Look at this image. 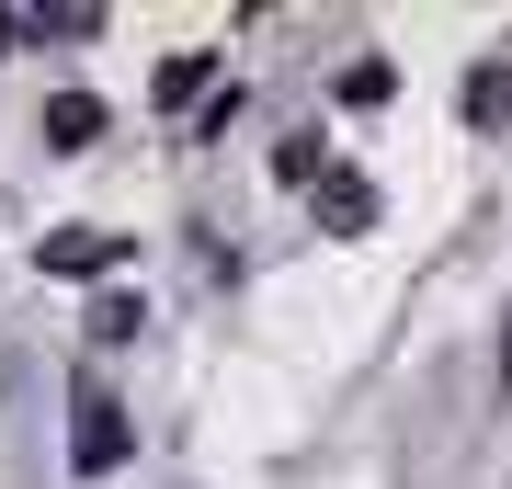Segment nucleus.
<instances>
[{
    "mask_svg": "<svg viewBox=\"0 0 512 489\" xmlns=\"http://www.w3.org/2000/svg\"><path fill=\"white\" fill-rule=\"evenodd\" d=\"M330 171H342V160H330V137H319V126H296V137L274 148V182H308V194H319Z\"/></svg>",
    "mask_w": 512,
    "mask_h": 489,
    "instance_id": "423d86ee",
    "label": "nucleus"
},
{
    "mask_svg": "<svg viewBox=\"0 0 512 489\" xmlns=\"http://www.w3.org/2000/svg\"><path fill=\"white\" fill-rule=\"evenodd\" d=\"M103 137V103H92V91H57V103H46V148H92Z\"/></svg>",
    "mask_w": 512,
    "mask_h": 489,
    "instance_id": "0eeeda50",
    "label": "nucleus"
},
{
    "mask_svg": "<svg viewBox=\"0 0 512 489\" xmlns=\"http://www.w3.org/2000/svg\"><path fill=\"white\" fill-rule=\"evenodd\" d=\"M467 126H512V46L478 57V80H467Z\"/></svg>",
    "mask_w": 512,
    "mask_h": 489,
    "instance_id": "20e7f679",
    "label": "nucleus"
},
{
    "mask_svg": "<svg viewBox=\"0 0 512 489\" xmlns=\"http://www.w3.org/2000/svg\"><path fill=\"white\" fill-rule=\"evenodd\" d=\"M501 387H512V330H501Z\"/></svg>",
    "mask_w": 512,
    "mask_h": 489,
    "instance_id": "9d476101",
    "label": "nucleus"
},
{
    "mask_svg": "<svg viewBox=\"0 0 512 489\" xmlns=\"http://www.w3.org/2000/svg\"><path fill=\"white\" fill-rule=\"evenodd\" d=\"M92 342H103V353L148 342V296H126V285H114V296H92Z\"/></svg>",
    "mask_w": 512,
    "mask_h": 489,
    "instance_id": "39448f33",
    "label": "nucleus"
},
{
    "mask_svg": "<svg viewBox=\"0 0 512 489\" xmlns=\"http://www.w3.org/2000/svg\"><path fill=\"white\" fill-rule=\"evenodd\" d=\"M46 273H69V285H103L114 262H126V239L114 228H46V251H35Z\"/></svg>",
    "mask_w": 512,
    "mask_h": 489,
    "instance_id": "f03ea898",
    "label": "nucleus"
},
{
    "mask_svg": "<svg viewBox=\"0 0 512 489\" xmlns=\"http://www.w3.org/2000/svg\"><path fill=\"white\" fill-rule=\"evenodd\" d=\"M319 228H330V239H365V228H376V194H365L353 171H330V182H319Z\"/></svg>",
    "mask_w": 512,
    "mask_h": 489,
    "instance_id": "7ed1b4c3",
    "label": "nucleus"
},
{
    "mask_svg": "<svg viewBox=\"0 0 512 489\" xmlns=\"http://www.w3.org/2000/svg\"><path fill=\"white\" fill-rule=\"evenodd\" d=\"M387 91H399V80H387V57H353V69H342V103H387Z\"/></svg>",
    "mask_w": 512,
    "mask_h": 489,
    "instance_id": "1a4fd4ad",
    "label": "nucleus"
},
{
    "mask_svg": "<svg viewBox=\"0 0 512 489\" xmlns=\"http://www.w3.org/2000/svg\"><path fill=\"white\" fill-rule=\"evenodd\" d=\"M69 467L80 478H114V467H126V410L103 399V376L69 387Z\"/></svg>",
    "mask_w": 512,
    "mask_h": 489,
    "instance_id": "f257e3e1",
    "label": "nucleus"
},
{
    "mask_svg": "<svg viewBox=\"0 0 512 489\" xmlns=\"http://www.w3.org/2000/svg\"><path fill=\"white\" fill-rule=\"evenodd\" d=\"M160 103H217V57H171V69H160Z\"/></svg>",
    "mask_w": 512,
    "mask_h": 489,
    "instance_id": "6e6552de",
    "label": "nucleus"
}]
</instances>
